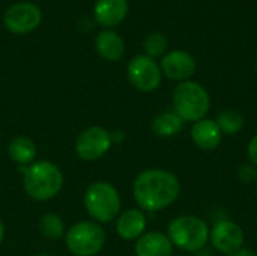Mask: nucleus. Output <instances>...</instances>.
I'll use <instances>...</instances> for the list:
<instances>
[{
    "instance_id": "1",
    "label": "nucleus",
    "mask_w": 257,
    "mask_h": 256,
    "mask_svg": "<svg viewBox=\"0 0 257 256\" xmlns=\"http://www.w3.org/2000/svg\"><path fill=\"white\" fill-rule=\"evenodd\" d=\"M181 195V181L169 169L142 170L133 183V196L145 213H158L173 205Z\"/></svg>"
},
{
    "instance_id": "2",
    "label": "nucleus",
    "mask_w": 257,
    "mask_h": 256,
    "mask_svg": "<svg viewBox=\"0 0 257 256\" xmlns=\"http://www.w3.org/2000/svg\"><path fill=\"white\" fill-rule=\"evenodd\" d=\"M23 187L29 198L45 202L56 198L63 187V174L60 167L51 161H33L24 167Z\"/></svg>"
},
{
    "instance_id": "3",
    "label": "nucleus",
    "mask_w": 257,
    "mask_h": 256,
    "mask_svg": "<svg viewBox=\"0 0 257 256\" xmlns=\"http://www.w3.org/2000/svg\"><path fill=\"white\" fill-rule=\"evenodd\" d=\"M209 232L211 226L205 219L196 214H182L170 220L166 234L173 247L188 253H197L209 244Z\"/></svg>"
},
{
    "instance_id": "4",
    "label": "nucleus",
    "mask_w": 257,
    "mask_h": 256,
    "mask_svg": "<svg viewBox=\"0 0 257 256\" xmlns=\"http://www.w3.org/2000/svg\"><path fill=\"white\" fill-rule=\"evenodd\" d=\"M173 112L184 122H197L206 118L211 110V95L206 88L197 81L187 80L178 83L172 92Z\"/></svg>"
},
{
    "instance_id": "5",
    "label": "nucleus",
    "mask_w": 257,
    "mask_h": 256,
    "mask_svg": "<svg viewBox=\"0 0 257 256\" xmlns=\"http://www.w3.org/2000/svg\"><path fill=\"white\" fill-rule=\"evenodd\" d=\"M84 208L96 223H108L120 214L122 199L117 189L108 181H95L84 192Z\"/></svg>"
},
{
    "instance_id": "6",
    "label": "nucleus",
    "mask_w": 257,
    "mask_h": 256,
    "mask_svg": "<svg viewBox=\"0 0 257 256\" xmlns=\"http://www.w3.org/2000/svg\"><path fill=\"white\" fill-rule=\"evenodd\" d=\"M104 228L93 220H83L72 225L65 234V244L74 256H96L105 244Z\"/></svg>"
},
{
    "instance_id": "7",
    "label": "nucleus",
    "mask_w": 257,
    "mask_h": 256,
    "mask_svg": "<svg viewBox=\"0 0 257 256\" xmlns=\"http://www.w3.org/2000/svg\"><path fill=\"white\" fill-rule=\"evenodd\" d=\"M126 77L137 91L154 92L161 84L163 72L157 60L146 54H139L130 60L126 66Z\"/></svg>"
},
{
    "instance_id": "8",
    "label": "nucleus",
    "mask_w": 257,
    "mask_h": 256,
    "mask_svg": "<svg viewBox=\"0 0 257 256\" xmlns=\"http://www.w3.org/2000/svg\"><path fill=\"white\" fill-rule=\"evenodd\" d=\"M113 145L111 133L104 127L92 125L80 133L75 142V152L84 161H96L102 158Z\"/></svg>"
},
{
    "instance_id": "9",
    "label": "nucleus",
    "mask_w": 257,
    "mask_h": 256,
    "mask_svg": "<svg viewBox=\"0 0 257 256\" xmlns=\"http://www.w3.org/2000/svg\"><path fill=\"white\" fill-rule=\"evenodd\" d=\"M42 21L41 9L32 2H18L8 8L3 15L5 27L14 35L33 32Z\"/></svg>"
},
{
    "instance_id": "10",
    "label": "nucleus",
    "mask_w": 257,
    "mask_h": 256,
    "mask_svg": "<svg viewBox=\"0 0 257 256\" xmlns=\"http://www.w3.org/2000/svg\"><path fill=\"white\" fill-rule=\"evenodd\" d=\"M209 243L218 253L227 256L244 247L245 234L242 228L233 220L221 219L212 225L209 232Z\"/></svg>"
},
{
    "instance_id": "11",
    "label": "nucleus",
    "mask_w": 257,
    "mask_h": 256,
    "mask_svg": "<svg viewBox=\"0 0 257 256\" xmlns=\"http://www.w3.org/2000/svg\"><path fill=\"white\" fill-rule=\"evenodd\" d=\"M160 68L163 75H166L169 80L182 83L191 80V77L196 74L197 63L188 51L172 50L163 56Z\"/></svg>"
},
{
    "instance_id": "12",
    "label": "nucleus",
    "mask_w": 257,
    "mask_h": 256,
    "mask_svg": "<svg viewBox=\"0 0 257 256\" xmlns=\"http://www.w3.org/2000/svg\"><path fill=\"white\" fill-rule=\"evenodd\" d=\"M148 228L146 213L140 208H130L122 211L116 219V232L122 240L137 241Z\"/></svg>"
},
{
    "instance_id": "13",
    "label": "nucleus",
    "mask_w": 257,
    "mask_h": 256,
    "mask_svg": "<svg viewBox=\"0 0 257 256\" xmlns=\"http://www.w3.org/2000/svg\"><path fill=\"white\" fill-rule=\"evenodd\" d=\"M191 142L202 151H215L223 142V133L215 119L203 118L191 125Z\"/></svg>"
},
{
    "instance_id": "14",
    "label": "nucleus",
    "mask_w": 257,
    "mask_h": 256,
    "mask_svg": "<svg viewBox=\"0 0 257 256\" xmlns=\"http://www.w3.org/2000/svg\"><path fill=\"white\" fill-rule=\"evenodd\" d=\"M128 15V0H96L93 17L105 29L119 26Z\"/></svg>"
},
{
    "instance_id": "15",
    "label": "nucleus",
    "mask_w": 257,
    "mask_h": 256,
    "mask_svg": "<svg viewBox=\"0 0 257 256\" xmlns=\"http://www.w3.org/2000/svg\"><path fill=\"white\" fill-rule=\"evenodd\" d=\"M173 244L167 234L160 231L145 232L134 244V252L137 256H172Z\"/></svg>"
},
{
    "instance_id": "16",
    "label": "nucleus",
    "mask_w": 257,
    "mask_h": 256,
    "mask_svg": "<svg viewBox=\"0 0 257 256\" xmlns=\"http://www.w3.org/2000/svg\"><path fill=\"white\" fill-rule=\"evenodd\" d=\"M95 48L104 60L117 62L125 54V41L117 32L104 29L95 38Z\"/></svg>"
},
{
    "instance_id": "17",
    "label": "nucleus",
    "mask_w": 257,
    "mask_h": 256,
    "mask_svg": "<svg viewBox=\"0 0 257 256\" xmlns=\"http://www.w3.org/2000/svg\"><path fill=\"white\" fill-rule=\"evenodd\" d=\"M36 154H38L36 143L27 136H17L8 145L9 158L14 163L20 164V166H24V167L30 166L35 161Z\"/></svg>"
},
{
    "instance_id": "18",
    "label": "nucleus",
    "mask_w": 257,
    "mask_h": 256,
    "mask_svg": "<svg viewBox=\"0 0 257 256\" xmlns=\"http://www.w3.org/2000/svg\"><path fill=\"white\" fill-rule=\"evenodd\" d=\"M184 121L173 112V110H164L160 112L151 122V130L157 137L169 139L176 134H179L184 128Z\"/></svg>"
},
{
    "instance_id": "19",
    "label": "nucleus",
    "mask_w": 257,
    "mask_h": 256,
    "mask_svg": "<svg viewBox=\"0 0 257 256\" xmlns=\"http://www.w3.org/2000/svg\"><path fill=\"white\" fill-rule=\"evenodd\" d=\"M215 122L223 136H235L242 131L245 125V116L236 109H224L215 116Z\"/></svg>"
},
{
    "instance_id": "20",
    "label": "nucleus",
    "mask_w": 257,
    "mask_h": 256,
    "mask_svg": "<svg viewBox=\"0 0 257 256\" xmlns=\"http://www.w3.org/2000/svg\"><path fill=\"white\" fill-rule=\"evenodd\" d=\"M38 231L42 237H45L48 240H60L66 234L65 223H63L62 217L57 216L56 213L42 214L38 222Z\"/></svg>"
},
{
    "instance_id": "21",
    "label": "nucleus",
    "mask_w": 257,
    "mask_h": 256,
    "mask_svg": "<svg viewBox=\"0 0 257 256\" xmlns=\"http://www.w3.org/2000/svg\"><path fill=\"white\" fill-rule=\"evenodd\" d=\"M167 48H169V41L167 38L160 33V32H152L149 33L145 41H143V50H145V54L151 59H158V57H163L166 53H167Z\"/></svg>"
},
{
    "instance_id": "22",
    "label": "nucleus",
    "mask_w": 257,
    "mask_h": 256,
    "mask_svg": "<svg viewBox=\"0 0 257 256\" xmlns=\"http://www.w3.org/2000/svg\"><path fill=\"white\" fill-rule=\"evenodd\" d=\"M238 178L241 183H245V184H254L257 181V167L253 166L251 163H242L239 167H238V172H236Z\"/></svg>"
},
{
    "instance_id": "23",
    "label": "nucleus",
    "mask_w": 257,
    "mask_h": 256,
    "mask_svg": "<svg viewBox=\"0 0 257 256\" xmlns=\"http://www.w3.org/2000/svg\"><path fill=\"white\" fill-rule=\"evenodd\" d=\"M247 158H248V163H251L257 167V134L250 139L247 145Z\"/></svg>"
},
{
    "instance_id": "24",
    "label": "nucleus",
    "mask_w": 257,
    "mask_h": 256,
    "mask_svg": "<svg viewBox=\"0 0 257 256\" xmlns=\"http://www.w3.org/2000/svg\"><path fill=\"white\" fill-rule=\"evenodd\" d=\"M227 256H257L254 253V250H251V249H248V247H241L239 250H236V252H233V253H230V255Z\"/></svg>"
},
{
    "instance_id": "25",
    "label": "nucleus",
    "mask_w": 257,
    "mask_h": 256,
    "mask_svg": "<svg viewBox=\"0 0 257 256\" xmlns=\"http://www.w3.org/2000/svg\"><path fill=\"white\" fill-rule=\"evenodd\" d=\"M3 238H5V225H3V222L0 220V244L3 243Z\"/></svg>"
},
{
    "instance_id": "26",
    "label": "nucleus",
    "mask_w": 257,
    "mask_h": 256,
    "mask_svg": "<svg viewBox=\"0 0 257 256\" xmlns=\"http://www.w3.org/2000/svg\"><path fill=\"white\" fill-rule=\"evenodd\" d=\"M38 256H51V255H47V253H41V255H38Z\"/></svg>"
},
{
    "instance_id": "27",
    "label": "nucleus",
    "mask_w": 257,
    "mask_h": 256,
    "mask_svg": "<svg viewBox=\"0 0 257 256\" xmlns=\"http://www.w3.org/2000/svg\"><path fill=\"white\" fill-rule=\"evenodd\" d=\"M254 187H256V193H257V181H256V183H254Z\"/></svg>"
},
{
    "instance_id": "28",
    "label": "nucleus",
    "mask_w": 257,
    "mask_h": 256,
    "mask_svg": "<svg viewBox=\"0 0 257 256\" xmlns=\"http://www.w3.org/2000/svg\"><path fill=\"white\" fill-rule=\"evenodd\" d=\"M0 142H2V137H0Z\"/></svg>"
}]
</instances>
